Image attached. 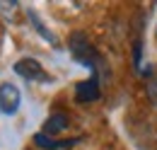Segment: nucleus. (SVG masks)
I'll use <instances>...</instances> for the list:
<instances>
[{
    "label": "nucleus",
    "mask_w": 157,
    "mask_h": 150,
    "mask_svg": "<svg viewBox=\"0 0 157 150\" xmlns=\"http://www.w3.org/2000/svg\"><path fill=\"white\" fill-rule=\"evenodd\" d=\"M29 19H32V24H34V27L39 29V34H41L44 39H46V41H51V44H56V39H53V34H51V32H48V29H46V27L41 24V22H39V17H36V15L32 12V10H29Z\"/></svg>",
    "instance_id": "nucleus-7"
},
{
    "label": "nucleus",
    "mask_w": 157,
    "mask_h": 150,
    "mask_svg": "<svg viewBox=\"0 0 157 150\" xmlns=\"http://www.w3.org/2000/svg\"><path fill=\"white\" fill-rule=\"evenodd\" d=\"M34 143H36L39 148H46V150H60V148L75 145L78 138H73V140H53V138H46V133H36V136H34Z\"/></svg>",
    "instance_id": "nucleus-5"
},
{
    "label": "nucleus",
    "mask_w": 157,
    "mask_h": 150,
    "mask_svg": "<svg viewBox=\"0 0 157 150\" xmlns=\"http://www.w3.org/2000/svg\"><path fill=\"white\" fill-rule=\"evenodd\" d=\"M68 46H70V53L75 56V61H80L82 65H87L92 75L101 77V73H104V58L99 56V51L87 41V37L82 32H75L70 37V41H68Z\"/></svg>",
    "instance_id": "nucleus-1"
},
{
    "label": "nucleus",
    "mask_w": 157,
    "mask_h": 150,
    "mask_svg": "<svg viewBox=\"0 0 157 150\" xmlns=\"http://www.w3.org/2000/svg\"><path fill=\"white\" fill-rule=\"evenodd\" d=\"M145 92H147V99H150V102L157 107V75L147 80V85H145Z\"/></svg>",
    "instance_id": "nucleus-8"
},
{
    "label": "nucleus",
    "mask_w": 157,
    "mask_h": 150,
    "mask_svg": "<svg viewBox=\"0 0 157 150\" xmlns=\"http://www.w3.org/2000/svg\"><path fill=\"white\" fill-rule=\"evenodd\" d=\"M99 82H101V77H97V75H92L85 82H78L75 85V99L78 102H97L101 97V85Z\"/></svg>",
    "instance_id": "nucleus-4"
},
{
    "label": "nucleus",
    "mask_w": 157,
    "mask_h": 150,
    "mask_svg": "<svg viewBox=\"0 0 157 150\" xmlns=\"http://www.w3.org/2000/svg\"><path fill=\"white\" fill-rule=\"evenodd\" d=\"M140 53H143V41L136 39V44H133V63H136V68L140 65Z\"/></svg>",
    "instance_id": "nucleus-10"
},
{
    "label": "nucleus",
    "mask_w": 157,
    "mask_h": 150,
    "mask_svg": "<svg viewBox=\"0 0 157 150\" xmlns=\"http://www.w3.org/2000/svg\"><path fill=\"white\" fill-rule=\"evenodd\" d=\"M15 73L22 75L24 80H36V82H51V75L41 68L39 61L34 58H22L15 63Z\"/></svg>",
    "instance_id": "nucleus-2"
},
{
    "label": "nucleus",
    "mask_w": 157,
    "mask_h": 150,
    "mask_svg": "<svg viewBox=\"0 0 157 150\" xmlns=\"http://www.w3.org/2000/svg\"><path fill=\"white\" fill-rule=\"evenodd\" d=\"M20 102H22V94L12 82H0V112L12 116L20 109Z\"/></svg>",
    "instance_id": "nucleus-3"
},
{
    "label": "nucleus",
    "mask_w": 157,
    "mask_h": 150,
    "mask_svg": "<svg viewBox=\"0 0 157 150\" xmlns=\"http://www.w3.org/2000/svg\"><path fill=\"white\" fill-rule=\"evenodd\" d=\"M65 128H68V116H65V114H60V112L51 114V116H48V121L44 124V133H48V138H51L53 133L65 131Z\"/></svg>",
    "instance_id": "nucleus-6"
},
{
    "label": "nucleus",
    "mask_w": 157,
    "mask_h": 150,
    "mask_svg": "<svg viewBox=\"0 0 157 150\" xmlns=\"http://www.w3.org/2000/svg\"><path fill=\"white\" fill-rule=\"evenodd\" d=\"M20 10V2H0V12H5V19H12L10 15H15Z\"/></svg>",
    "instance_id": "nucleus-9"
}]
</instances>
